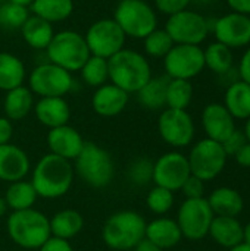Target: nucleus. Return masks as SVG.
<instances>
[{
    "mask_svg": "<svg viewBox=\"0 0 250 251\" xmlns=\"http://www.w3.org/2000/svg\"><path fill=\"white\" fill-rule=\"evenodd\" d=\"M74 181V168L69 160L56 154L43 156L32 172L31 184L38 197L57 199L65 196Z\"/></svg>",
    "mask_w": 250,
    "mask_h": 251,
    "instance_id": "obj_1",
    "label": "nucleus"
},
{
    "mask_svg": "<svg viewBox=\"0 0 250 251\" xmlns=\"http://www.w3.org/2000/svg\"><path fill=\"white\" fill-rule=\"evenodd\" d=\"M109 81L125 93H137L150 78L152 68L144 54L137 50L122 49L108 59Z\"/></svg>",
    "mask_w": 250,
    "mask_h": 251,
    "instance_id": "obj_2",
    "label": "nucleus"
},
{
    "mask_svg": "<svg viewBox=\"0 0 250 251\" xmlns=\"http://www.w3.org/2000/svg\"><path fill=\"white\" fill-rule=\"evenodd\" d=\"M144 218L133 210H122L112 215L102 229L105 244L116 251L133 250L146 235Z\"/></svg>",
    "mask_w": 250,
    "mask_h": 251,
    "instance_id": "obj_3",
    "label": "nucleus"
},
{
    "mask_svg": "<svg viewBox=\"0 0 250 251\" xmlns=\"http://www.w3.org/2000/svg\"><path fill=\"white\" fill-rule=\"evenodd\" d=\"M6 226L10 240L28 250L40 249L52 237L49 219L34 209L12 212Z\"/></svg>",
    "mask_w": 250,
    "mask_h": 251,
    "instance_id": "obj_4",
    "label": "nucleus"
},
{
    "mask_svg": "<svg viewBox=\"0 0 250 251\" xmlns=\"http://www.w3.org/2000/svg\"><path fill=\"white\" fill-rule=\"evenodd\" d=\"M44 51L49 62L66 69L71 74L78 72L91 56L84 35L72 29L55 32Z\"/></svg>",
    "mask_w": 250,
    "mask_h": 251,
    "instance_id": "obj_5",
    "label": "nucleus"
},
{
    "mask_svg": "<svg viewBox=\"0 0 250 251\" xmlns=\"http://www.w3.org/2000/svg\"><path fill=\"white\" fill-rule=\"evenodd\" d=\"M74 169L87 185L94 188L109 185L115 174V165L111 154L94 143H84L81 153L75 159Z\"/></svg>",
    "mask_w": 250,
    "mask_h": 251,
    "instance_id": "obj_6",
    "label": "nucleus"
},
{
    "mask_svg": "<svg viewBox=\"0 0 250 251\" xmlns=\"http://www.w3.org/2000/svg\"><path fill=\"white\" fill-rule=\"evenodd\" d=\"M115 22L124 31L125 37L143 40L158 28V16L155 9L144 0L119 1L115 13Z\"/></svg>",
    "mask_w": 250,
    "mask_h": 251,
    "instance_id": "obj_7",
    "label": "nucleus"
},
{
    "mask_svg": "<svg viewBox=\"0 0 250 251\" xmlns=\"http://www.w3.org/2000/svg\"><path fill=\"white\" fill-rule=\"evenodd\" d=\"M187 159L192 175L206 182L221 175L227 165L228 156L221 143L211 138H203L192 147Z\"/></svg>",
    "mask_w": 250,
    "mask_h": 251,
    "instance_id": "obj_8",
    "label": "nucleus"
},
{
    "mask_svg": "<svg viewBox=\"0 0 250 251\" xmlns=\"http://www.w3.org/2000/svg\"><path fill=\"white\" fill-rule=\"evenodd\" d=\"M28 85L32 94L40 97H63L72 90L74 78L71 72L47 60L31 71Z\"/></svg>",
    "mask_w": 250,
    "mask_h": 251,
    "instance_id": "obj_9",
    "label": "nucleus"
},
{
    "mask_svg": "<svg viewBox=\"0 0 250 251\" xmlns=\"http://www.w3.org/2000/svg\"><path fill=\"white\" fill-rule=\"evenodd\" d=\"M214 218L215 215L208 199H186L178 209L177 224L184 238L190 241H200L209 235Z\"/></svg>",
    "mask_w": 250,
    "mask_h": 251,
    "instance_id": "obj_10",
    "label": "nucleus"
},
{
    "mask_svg": "<svg viewBox=\"0 0 250 251\" xmlns=\"http://www.w3.org/2000/svg\"><path fill=\"white\" fill-rule=\"evenodd\" d=\"M91 56L109 59L125 46V34L113 18H103L93 22L84 34Z\"/></svg>",
    "mask_w": 250,
    "mask_h": 251,
    "instance_id": "obj_11",
    "label": "nucleus"
},
{
    "mask_svg": "<svg viewBox=\"0 0 250 251\" xmlns=\"http://www.w3.org/2000/svg\"><path fill=\"white\" fill-rule=\"evenodd\" d=\"M164 29L168 32L174 44L199 46L206 40L211 25L203 15L186 9L168 16Z\"/></svg>",
    "mask_w": 250,
    "mask_h": 251,
    "instance_id": "obj_12",
    "label": "nucleus"
},
{
    "mask_svg": "<svg viewBox=\"0 0 250 251\" xmlns=\"http://www.w3.org/2000/svg\"><path fill=\"white\" fill-rule=\"evenodd\" d=\"M164 68L168 78L190 81L206 68L203 49L192 44H174L164 57Z\"/></svg>",
    "mask_w": 250,
    "mask_h": 251,
    "instance_id": "obj_13",
    "label": "nucleus"
},
{
    "mask_svg": "<svg viewBox=\"0 0 250 251\" xmlns=\"http://www.w3.org/2000/svg\"><path fill=\"white\" fill-rule=\"evenodd\" d=\"M162 140L172 147H186L194 138V122L187 110L167 109L158 119Z\"/></svg>",
    "mask_w": 250,
    "mask_h": 251,
    "instance_id": "obj_14",
    "label": "nucleus"
},
{
    "mask_svg": "<svg viewBox=\"0 0 250 251\" xmlns=\"http://www.w3.org/2000/svg\"><path fill=\"white\" fill-rule=\"evenodd\" d=\"M190 175L189 159L178 151L165 153L153 163V181L156 187L167 188L172 193L181 190Z\"/></svg>",
    "mask_w": 250,
    "mask_h": 251,
    "instance_id": "obj_15",
    "label": "nucleus"
},
{
    "mask_svg": "<svg viewBox=\"0 0 250 251\" xmlns=\"http://www.w3.org/2000/svg\"><path fill=\"white\" fill-rule=\"evenodd\" d=\"M214 35L228 49H242L250 44V16L230 12L214 21Z\"/></svg>",
    "mask_w": 250,
    "mask_h": 251,
    "instance_id": "obj_16",
    "label": "nucleus"
},
{
    "mask_svg": "<svg viewBox=\"0 0 250 251\" xmlns=\"http://www.w3.org/2000/svg\"><path fill=\"white\" fill-rule=\"evenodd\" d=\"M202 126L206 132V138L218 143H222L237 129L236 119L225 109V106L220 103H211L203 109Z\"/></svg>",
    "mask_w": 250,
    "mask_h": 251,
    "instance_id": "obj_17",
    "label": "nucleus"
},
{
    "mask_svg": "<svg viewBox=\"0 0 250 251\" xmlns=\"http://www.w3.org/2000/svg\"><path fill=\"white\" fill-rule=\"evenodd\" d=\"M84 143L85 141L83 140L81 134L69 125L52 128L47 135L50 153L63 157L69 162L77 159V156L81 153L84 147Z\"/></svg>",
    "mask_w": 250,
    "mask_h": 251,
    "instance_id": "obj_18",
    "label": "nucleus"
},
{
    "mask_svg": "<svg viewBox=\"0 0 250 251\" xmlns=\"http://www.w3.org/2000/svg\"><path fill=\"white\" fill-rule=\"evenodd\" d=\"M130 94L116 87L112 82H106L96 88L91 97L93 110L105 118H112L119 115L128 104Z\"/></svg>",
    "mask_w": 250,
    "mask_h": 251,
    "instance_id": "obj_19",
    "label": "nucleus"
},
{
    "mask_svg": "<svg viewBox=\"0 0 250 251\" xmlns=\"http://www.w3.org/2000/svg\"><path fill=\"white\" fill-rule=\"evenodd\" d=\"M29 172L27 153L13 144L0 146V179L6 182L22 181Z\"/></svg>",
    "mask_w": 250,
    "mask_h": 251,
    "instance_id": "obj_20",
    "label": "nucleus"
},
{
    "mask_svg": "<svg viewBox=\"0 0 250 251\" xmlns=\"http://www.w3.org/2000/svg\"><path fill=\"white\" fill-rule=\"evenodd\" d=\"M34 110L37 119L50 129L68 125L71 118V107L63 97H41Z\"/></svg>",
    "mask_w": 250,
    "mask_h": 251,
    "instance_id": "obj_21",
    "label": "nucleus"
},
{
    "mask_svg": "<svg viewBox=\"0 0 250 251\" xmlns=\"http://www.w3.org/2000/svg\"><path fill=\"white\" fill-rule=\"evenodd\" d=\"M144 238L152 241L161 250H167L175 247L183 240V234L177 221L169 218H159L146 225Z\"/></svg>",
    "mask_w": 250,
    "mask_h": 251,
    "instance_id": "obj_22",
    "label": "nucleus"
},
{
    "mask_svg": "<svg viewBox=\"0 0 250 251\" xmlns=\"http://www.w3.org/2000/svg\"><path fill=\"white\" fill-rule=\"evenodd\" d=\"M209 235L218 246L230 250L243 243V225L237 218L215 216L211 224Z\"/></svg>",
    "mask_w": 250,
    "mask_h": 251,
    "instance_id": "obj_23",
    "label": "nucleus"
},
{
    "mask_svg": "<svg viewBox=\"0 0 250 251\" xmlns=\"http://www.w3.org/2000/svg\"><path fill=\"white\" fill-rule=\"evenodd\" d=\"M208 203L215 216L237 218L245 209L242 194L231 187H220L214 190L208 199Z\"/></svg>",
    "mask_w": 250,
    "mask_h": 251,
    "instance_id": "obj_24",
    "label": "nucleus"
},
{
    "mask_svg": "<svg viewBox=\"0 0 250 251\" xmlns=\"http://www.w3.org/2000/svg\"><path fill=\"white\" fill-rule=\"evenodd\" d=\"M24 41L34 50H46L50 44L55 29L53 25L35 15H29L25 24L21 28Z\"/></svg>",
    "mask_w": 250,
    "mask_h": 251,
    "instance_id": "obj_25",
    "label": "nucleus"
},
{
    "mask_svg": "<svg viewBox=\"0 0 250 251\" xmlns=\"http://www.w3.org/2000/svg\"><path fill=\"white\" fill-rule=\"evenodd\" d=\"M224 106L234 119L250 118V85L245 81H236L228 85L224 96Z\"/></svg>",
    "mask_w": 250,
    "mask_h": 251,
    "instance_id": "obj_26",
    "label": "nucleus"
},
{
    "mask_svg": "<svg viewBox=\"0 0 250 251\" xmlns=\"http://www.w3.org/2000/svg\"><path fill=\"white\" fill-rule=\"evenodd\" d=\"M34 107V94L28 87H16L10 91H6V97L3 101V109L6 118L10 121H21Z\"/></svg>",
    "mask_w": 250,
    "mask_h": 251,
    "instance_id": "obj_27",
    "label": "nucleus"
},
{
    "mask_svg": "<svg viewBox=\"0 0 250 251\" xmlns=\"http://www.w3.org/2000/svg\"><path fill=\"white\" fill-rule=\"evenodd\" d=\"M27 72L24 62L12 53L0 51V90L10 91L21 87L25 81Z\"/></svg>",
    "mask_w": 250,
    "mask_h": 251,
    "instance_id": "obj_28",
    "label": "nucleus"
},
{
    "mask_svg": "<svg viewBox=\"0 0 250 251\" xmlns=\"http://www.w3.org/2000/svg\"><path fill=\"white\" fill-rule=\"evenodd\" d=\"M169 78L165 76H152L136 94L141 106L150 110H159L167 106V87Z\"/></svg>",
    "mask_w": 250,
    "mask_h": 251,
    "instance_id": "obj_29",
    "label": "nucleus"
},
{
    "mask_svg": "<svg viewBox=\"0 0 250 251\" xmlns=\"http://www.w3.org/2000/svg\"><path fill=\"white\" fill-rule=\"evenodd\" d=\"M32 15L50 22L66 21L74 12V0H34L29 6Z\"/></svg>",
    "mask_w": 250,
    "mask_h": 251,
    "instance_id": "obj_30",
    "label": "nucleus"
},
{
    "mask_svg": "<svg viewBox=\"0 0 250 251\" xmlns=\"http://www.w3.org/2000/svg\"><path fill=\"white\" fill-rule=\"evenodd\" d=\"M50 232L53 237L62 238V240H71L84 226V218L80 212L66 209L57 212L50 221Z\"/></svg>",
    "mask_w": 250,
    "mask_h": 251,
    "instance_id": "obj_31",
    "label": "nucleus"
},
{
    "mask_svg": "<svg viewBox=\"0 0 250 251\" xmlns=\"http://www.w3.org/2000/svg\"><path fill=\"white\" fill-rule=\"evenodd\" d=\"M37 197L38 196L31 182L16 181L9 185L6 196H4V201L7 207H10L13 212H18V210L32 209Z\"/></svg>",
    "mask_w": 250,
    "mask_h": 251,
    "instance_id": "obj_32",
    "label": "nucleus"
},
{
    "mask_svg": "<svg viewBox=\"0 0 250 251\" xmlns=\"http://www.w3.org/2000/svg\"><path fill=\"white\" fill-rule=\"evenodd\" d=\"M203 56H205V66H208L212 72H215L218 75L227 74L233 66L231 49H228L227 46H224L218 41L211 43L203 50Z\"/></svg>",
    "mask_w": 250,
    "mask_h": 251,
    "instance_id": "obj_33",
    "label": "nucleus"
},
{
    "mask_svg": "<svg viewBox=\"0 0 250 251\" xmlns=\"http://www.w3.org/2000/svg\"><path fill=\"white\" fill-rule=\"evenodd\" d=\"M193 99V85L189 79H171L167 87L168 109L186 110Z\"/></svg>",
    "mask_w": 250,
    "mask_h": 251,
    "instance_id": "obj_34",
    "label": "nucleus"
},
{
    "mask_svg": "<svg viewBox=\"0 0 250 251\" xmlns=\"http://www.w3.org/2000/svg\"><path fill=\"white\" fill-rule=\"evenodd\" d=\"M83 81L90 87H100L108 82L109 79V68H108V59L90 56L84 66L80 69Z\"/></svg>",
    "mask_w": 250,
    "mask_h": 251,
    "instance_id": "obj_35",
    "label": "nucleus"
},
{
    "mask_svg": "<svg viewBox=\"0 0 250 251\" xmlns=\"http://www.w3.org/2000/svg\"><path fill=\"white\" fill-rule=\"evenodd\" d=\"M144 51L147 56L155 59H164L168 51L174 47V41L165 29H155L146 38H143Z\"/></svg>",
    "mask_w": 250,
    "mask_h": 251,
    "instance_id": "obj_36",
    "label": "nucleus"
},
{
    "mask_svg": "<svg viewBox=\"0 0 250 251\" xmlns=\"http://www.w3.org/2000/svg\"><path fill=\"white\" fill-rule=\"evenodd\" d=\"M28 18V7L15 4L9 0L0 3V26L7 29H21Z\"/></svg>",
    "mask_w": 250,
    "mask_h": 251,
    "instance_id": "obj_37",
    "label": "nucleus"
},
{
    "mask_svg": "<svg viewBox=\"0 0 250 251\" xmlns=\"http://www.w3.org/2000/svg\"><path fill=\"white\" fill-rule=\"evenodd\" d=\"M146 203L150 212L156 215H165L174 206V193L162 187H155L147 194Z\"/></svg>",
    "mask_w": 250,
    "mask_h": 251,
    "instance_id": "obj_38",
    "label": "nucleus"
},
{
    "mask_svg": "<svg viewBox=\"0 0 250 251\" xmlns=\"http://www.w3.org/2000/svg\"><path fill=\"white\" fill-rule=\"evenodd\" d=\"M128 176L133 184L143 187L153 181V162L147 157H141L130 166Z\"/></svg>",
    "mask_w": 250,
    "mask_h": 251,
    "instance_id": "obj_39",
    "label": "nucleus"
},
{
    "mask_svg": "<svg viewBox=\"0 0 250 251\" xmlns=\"http://www.w3.org/2000/svg\"><path fill=\"white\" fill-rule=\"evenodd\" d=\"M186 199H202L205 194V182L194 175H190L181 187Z\"/></svg>",
    "mask_w": 250,
    "mask_h": 251,
    "instance_id": "obj_40",
    "label": "nucleus"
},
{
    "mask_svg": "<svg viewBox=\"0 0 250 251\" xmlns=\"http://www.w3.org/2000/svg\"><path fill=\"white\" fill-rule=\"evenodd\" d=\"M190 1L192 0H155V6L161 13L171 16L174 13L186 10L189 7Z\"/></svg>",
    "mask_w": 250,
    "mask_h": 251,
    "instance_id": "obj_41",
    "label": "nucleus"
},
{
    "mask_svg": "<svg viewBox=\"0 0 250 251\" xmlns=\"http://www.w3.org/2000/svg\"><path fill=\"white\" fill-rule=\"evenodd\" d=\"M248 143L246 137H245V132L240 131V129H236L230 137H227L221 144L227 153V156H234L245 144Z\"/></svg>",
    "mask_w": 250,
    "mask_h": 251,
    "instance_id": "obj_42",
    "label": "nucleus"
},
{
    "mask_svg": "<svg viewBox=\"0 0 250 251\" xmlns=\"http://www.w3.org/2000/svg\"><path fill=\"white\" fill-rule=\"evenodd\" d=\"M40 251H74L68 240H62L57 237H50L41 247Z\"/></svg>",
    "mask_w": 250,
    "mask_h": 251,
    "instance_id": "obj_43",
    "label": "nucleus"
},
{
    "mask_svg": "<svg viewBox=\"0 0 250 251\" xmlns=\"http://www.w3.org/2000/svg\"><path fill=\"white\" fill-rule=\"evenodd\" d=\"M13 134V125L12 121L7 118H1L0 116V146L3 144H9L10 138Z\"/></svg>",
    "mask_w": 250,
    "mask_h": 251,
    "instance_id": "obj_44",
    "label": "nucleus"
},
{
    "mask_svg": "<svg viewBox=\"0 0 250 251\" xmlns=\"http://www.w3.org/2000/svg\"><path fill=\"white\" fill-rule=\"evenodd\" d=\"M239 74L242 81L248 82L250 85V47L245 51L243 57L240 59V65H239Z\"/></svg>",
    "mask_w": 250,
    "mask_h": 251,
    "instance_id": "obj_45",
    "label": "nucleus"
},
{
    "mask_svg": "<svg viewBox=\"0 0 250 251\" xmlns=\"http://www.w3.org/2000/svg\"><path fill=\"white\" fill-rule=\"evenodd\" d=\"M225 1L233 12L250 16V0H225Z\"/></svg>",
    "mask_w": 250,
    "mask_h": 251,
    "instance_id": "obj_46",
    "label": "nucleus"
},
{
    "mask_svg": "<svg viewBox=\"0 0 250 251\" xmlns=\"http://www.w3.org/2000/svg\"><path fill=\"white\" fill-rule=\"evenodd\" d=\"M236 162L243 166V168H250V143H246L234 156Z\"/></svg>",
    "mask_w": 250,
    "mask_h": 251,
    "instance_id": "obj_47",
    "label": "nucleus"
},
{
    "mask_svg": "<svg viewBox=\"0 0 250 251\" xmlns=\"http://www.w3.org/2000/svg\"><path fill=\"white\" fill-rule=\"evenodd\" d=\"M134 251H162L158 246H155L152 241H149L147 238H143L134 249Z\"/></svg>",
    "mask_w": 250,
    "mask_h": 251,
    "instance_id": "obj_48",
    "label": "nucleus"
},
{
    "mask_svg": "<svg viewBox=\"0 0 250 251\" xmlns=\"http://www.w3.org/2000/svg\"><path fill=\"white\" fill-rule=\"evenodd\" d=\"M243 243L250 246V222L243 226Z\"/></svg>",
    "mask_w": 250,
    "mask_h": 251,
    "instance_id": "obj_49",
    "label": "nucleus"
},
{
    "mask_svg": "<svg viewBox=\"0 0 250 251\" xmlns=\"http://www.w3.org/2000/svg\"><path fill=\"white\" fill-rule=\"evenodd\" d=\"M9 1H12L15 4H19V6H24V7H29L34 0H9Z\"/></svg>",
    "mask_w": 250,
    "mask_h": 251,
    "instance_id": "obj_50",
    "label": "nucleus"
},
{
    "mask_svg": "<svg viewBox=\"0 0 250 251\" xmlns=\"http://www.w3.org/2000/svg\"><path fill=\"white\" fill-rule=\"evenodd\" d=\"M228 251H250V246L245 244V243H242V244H239V246H236V247L230 249Z\"/></svg>",
    "mask_w": 250,
    "mask_h": 251,
    "instance_id": "obj_51",
    "label": "nucleus"
},
{
    "mask_svg": "<svg viewBox=\"0 0 250 251\" xmlns=\"http://www.w3.org/2000/svg\"><path fill=\"white\" fill-rule=\"evenodd\" d=\"M245 137H246V140H248V143H250V118L249 119H246V125H245Z\"/></svg>",
    "mask_w": 250,
    "mask_h": 251,
    "instance_id": "obj_52",
    "label": "nucleus"
},
{
    "mask_svg": "<svg viewBox=\"0 0 250 251\" xmlns=\"http://www.w3.org/2000/svg\"><path fill=\"white\" fill-rule=\"evenodd\" d=\"M6 210H7V204H6L4 199H1V197H0V218L6 213Z\"/></svg>",
    "mask_w": 250,
    "mask_h": 251,
    "instance_id": "obj_53",
    "label": "nucleus"
},
{
    "mask_svg": "<svg viewBox=\"0 0 250 251\" xmlns=\"http://www.w3.org/2000/svg\"><path fill=\"white\" fill-rule=\"evenodd\" d=\"M116 1H118V3H119V1H124V0H116Z\"/></svg>",
    "mask_w": 250,
    "mask_h": 251,
    "instance_id": "obj_54",
    "label": "nucleus"
},
{
    "mask_svg": "<svg viewBox=\"0 0 250 251\" xmlns=\"http://www.w3.org/2000/svg\"><path fill=\"white\" fill-rule=\"evenodd\" d=\"M3 1H6V0H0V3H3Z\"/></svg>",
    "mask_w": 250,
    "mask_h": 251,
    "instance_id": "obj_55",
    "label": "nucleus"
}]
</instances>
